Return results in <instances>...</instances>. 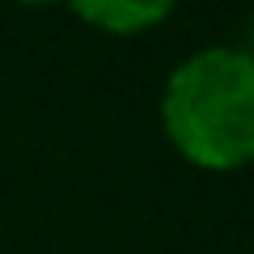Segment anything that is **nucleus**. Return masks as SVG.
<instances>
[{"label":"nucleus","instance_id":"nucleus-2","mask_svg":"<svg viewBox=\"0 0 254 254\" xmlns=\"http://www.w3.org/2000/svg\"><path fill=\"white\" fill-rule=\"evenodd\" d=\"M76 13L110 34H140L170 17V4H76Z\"/></svg>","mask_w":254,"mask_h":254},{"label":"nucleus","instance_id":"nucleus-3","mask_svg":"<svg viewBox=\"0 0 254 254\" xmlns=\"http://www.w3.org/2000/svg\"><path fill=\"white\" fill-rule=\"evenodd\" d=\"M237 51H242L246 60L254 64V17H250V26H246V47H237Z\"/></svg>","mask_w":254,"mask_h":254},{"label":"nucleus","instance_id":"nucleus-1","mask_svg":"<svg viewBox=\"0 0 254 254\" xmlns=\"http://www.w3.org/2000/svg\"><path fill=\"white\" fill-rule=\"evenodd\" d=\"M161 119L178 153L203 170L254 161V64L237 47L190 55L165 85Z\"/></svg>","mask_w":254,"mask_h":254}]
</instances>
